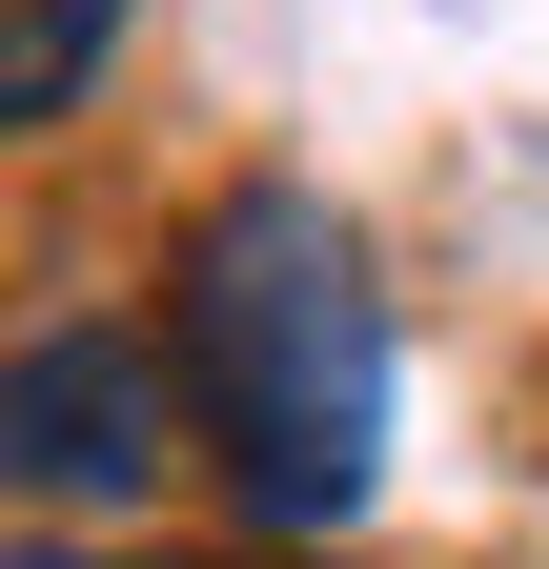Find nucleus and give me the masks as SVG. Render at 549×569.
<instances>
[{"mask_svg":"<svg viewBox=\"0 0 549 569\" xmlns=\"http://www.w3.org/2000/svg\"><path fill=\"white\" fill-rule=\"evenodd\" d=\"M163 427H183V387H163L143 326H41L21 367H0V509H61V529L143 509Z\"/></svg>","mask_w":549,"mask_h":569,"instance_id":"f03ea898","label":"nucleus"},{"mask_svg":"<svg viewBox=\"0 0 549 569\" xmlns=\"http://www.w3.org/2000/svg\"><path fill=\"white\" fill-rule=\"evenodd\" d=\"M122 21H143V0H0V142L82 122V82L122 61Z\"/></svg>","mask_w":549,"mask_h":569,"instance_id":"7ed1b4c3","label":"nucleus"},{"mask_svg":"<svg viewBox=\"0 0 549 569\" xmlns=\"http://www.w3.org/2000/svg\"><path fill=\"white\" fill-rule=\"evenodd\" d=\"M163 387L224 448L244 529H347L387 488V284L306 183L203 203V244L163 284Z\"/></svg>","mask_w":549,"mask_h":569,"instance_id":"f257e3e1","label":"nucleus"}]
</instances>
